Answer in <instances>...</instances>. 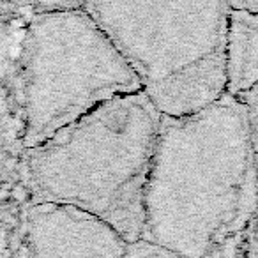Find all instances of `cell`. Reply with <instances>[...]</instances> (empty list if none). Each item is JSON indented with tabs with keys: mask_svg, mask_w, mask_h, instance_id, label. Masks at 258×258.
I'll use <instances>...</instances> for the list:
<instances>
[{
	"mask_svg": "<svg viewBox=\"0 0 258 258\" xmlns=\"http://www.w3.org/2000/svg\"><path fill=\"white\" fill-rule=\"evenodd\" d=\"M256 211L247 110L225 96L200 113L163 117L142 239L179 258H205Z\"/></svg>",
	"mask_w": 258,
	"mask_h": 258,
	"instance_id": "cell-1",
	"label": "cell"
},
{
	"mask_svg": "<svg viewBox=\"0 0 258 258\" xmlns=\"http://www.w3.org/2000/svg\"><path fill=\"white\" fill-rule=\"evenodd\" d=\"M161 122L151 101L133 92L27 149V180L37 204L75 209L108 225L127 244L140 240Z\"/></svg>",
	"mask_w": 258,
	"mask_h": 258,
	"instance_id": "cell-2",
	"label": "cell"
},
{
	"mask_svg": "<svg viewBox=\"0 0 258 258\" xmlns=\"http://www.w3.org/2000/svg\"><path fill=\"white\" fill-rule=\"evenodd\" d=\"M85 9L166 118L211 108L226 94L228 2H87Z\"/></svg>",
	"mask_w": 258,
	"mask_h": 258,
	"instance_id": "cell-3",
	"label": "cell"
},
{
	"mask_svg": "<svg viewBox=\"0 0 258 258\" xmlns=\"http://www.w3.org/2000/svg\"><path fill=\"white\" fill-rule=\"evenodd\" d=\"M140 83L83 4H55L30 22L22 51L23 144L32 149Z\"/></svg>",
	"mask_w": 258,
	"mask_h": 258,
	"instance_id": "cell-4",
	"label": "cell"
},
{
	"mask_svg": "<svg viewBox=\"0 0 258 258\" xmlns=\"http://www.w3.org/2000/svg\"><path fill=\"white\" fill-rule=\"evenodd\" d=\"M127 242L80 211L36 204L27 218V258H124Z\"/></svg>",
	"mask_w": 258,
	"mask_h": 258,
	"instance_id": "cell-5",
	"label": "cell"
},
{
	"mask_svg": "<svg viewBox=\"0 0 258 258\" xmlns=\"http://www.w3.org/2000/svg\"><path fill=\"white\" fill-rule=\"evenodd\" d=\"M226 94L242 97L258 85V15L228 4L226 22Z\"/></svg>",
	"mask_w": 258,
	"mask_h": 258,
	"instance_id": "cell-6",
	"label": "cell"
},
{
	"mask_svg": "<svg viewBox=\"0 0 258 258\" xmlns=\"http://www.w3.org/2000/svg\"><path fill=\"white\" fill-rule=\"evenodd\" d=\"M244 103L247 110V120H249L251 131V147H253V163H254V177H256V212H258V85L251 92L237 97Z\"/></svg>",
	"mask_w": 258,
	"mask_h": 258,
	"instance_id": "cell-7",
	"label": "cell"
},
{
	"mask_svg": "<svg viewBox=\"0 0 258 258\" xmlns=\"http://www.w3.org/2000/svg\"><path fill=\"white\" fill-rule=\"evenodd\" d=\"M124 258H179V256L163 249V247H158L154 244L147 242V240L140 239L137 242L127 244Z\"/></svg>",
	"mask_w": 258,
	"mask_h": 258,
	"instance_id": "cell-8",
	"label": "cell"
},
{
	"mask_svg": "<svg viewBox=\"0 0 258 258\" xmlns=\"http://www.w3.org/2000/svg\"><path fill=\"white\" fill-rule=\"evenodd\" d=\"M228 4L235 9H244V11H251L258 15V2H228Z\"/></svg>",
	"mask_w": 258,
	"mask_h": 258,
	"instance_id": "cell-9",
	"label": "cell"
}]
</instances>
